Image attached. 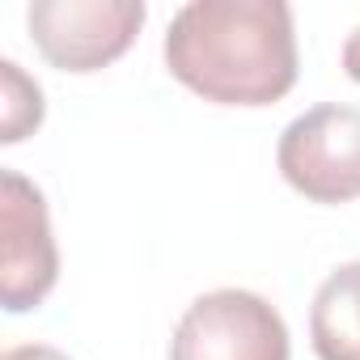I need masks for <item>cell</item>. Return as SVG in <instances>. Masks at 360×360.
I'll return each mask as SVG.
<instances>
[{
    "label": "cell",
    "mask_w": 360,
    "mask_h": 360,
    "mask_svg": "<svg viewBox=\"0 0 360 360\" xmlns=\"http://www.w3.org/2000/svg\"><path fill=\"white\" fill-rule=\"evenodd\" d=\"M5 360H68V356L56 347H43V343H26V347H9Z\"/></svg>",
    "instance_id": "cell-8"
},
{
    "label": "cell",
    "mask_w": 360,
    "mask_h": 360,
    "mask_svg": "<svg viewBox=\"0 0 360 360\" xmlns=\"http://www.w3.org/2000/svg\"><path fill=\"white\" fill-rule=\"evenodd\" d=\"M169 360H288V330L263 297L217 288L183 314Z\"/></svg>",
    "instance_id": "cell-3"
},
{
    "label": "cell",
    "mask_w": 360,
    "mask_h": 360,
    "mask_svg": "<svg viewBox=\"0 0 360 360\" xmlns=\"http://www.w3.org/2000/svg\"><path fill=\"white\" fill-rule=\"evenodd\" d=\"M165 68L221 106H267L297 81V34L284 0H191L165 34Z\"/></svg>",
    "instance_id": "cell-1"
},
{
    "label": "cell",
    "mask_w": 360,
    "mask_h": 360,
    "mask_svg": "<svg viewBox=\"0 0 360 360\" xmlns=\"http://www.w3.org/2000/svg\"><path fill=\"white\" fill-rule=\"evenodd\" d=\"M144 22L140 0H34L30 34L64 72H94L119 60Z\"/></svg>",
    "instance_id": "cell-4"
},
{
    "label": "cell",
    "mask_w": 360,
    "mask_h": 360,
    "mask_svg": "<svg viewBox=\"0 0 360 360\" xmlns=\"http://www.w3.org/2000/svg\"><path fill=\"white\" fill-rule=\"evenodd\" d=\"M343 68H347V77H352V81H360V26L352 30L347 47H343Z\"/></svg>",
    "instance_id": "cell-9"
},
{
    "label": "cell",
    "mask_w": 360,
    "mask_h": 360,
    "mask_svg": "<svg viewBox=\"0 0 360 360\" xmlns=\"http://www.w3.org/2000/svg\"><path fill=\"white\" fill-rule=\"evenodd\" d=\"M0 225H5L0 297H5L9 314H22V309H34L51 292L60 276V255H56V238L47 221V200L18 169L0 174Z\"/></svg>",
    "instance_id": "cell-5"
},
{
    "label": "cell",
    "mask_w": 360,
    "mask_h": 360,
    "mask_svg": "<svg viewBox=\"0 0 360 360\" xmlns=\"http://www.w3.org/2000/svg\"><path fill=\"white\" fill-rule=\"evenodd\" d=\"M318 360H360V263L330 271L309 309Z\"/></svg>",
    "instance_id": "cell-6"
},
{
    "label": "cell",
    "mask_w": 360,
    "mask_h": 360,
    "mask_svg": "<svg viewBox=\"0 0 360 360\" xmlns=\"http://www.w3.org/2000/svg\"><path fill=\"white\" fill-rule=\"evenodd\" d=\"M0 72H5V136L0 140L13 144L30 127H39V119H43V89L34 81H26L13 60L0 64Z\"/></svg>",
    "instance_id": "cell-7"
},
{
    "label": "cell",
    "mask_w": 360,
    "mask_h": 360,
    "mask_svg": "<svg viewBox=\"0 0 360 360\" xmlns=\"http://www.w3.org/2000/svg\"><path fill=\"white\" fill-rule=\"evenodd\" d=\"M280 174L314 204H347L360 195V110L314 106L280 136Z\"/></svg>",
    "instance_id": "cell-2"
}]
</instances>
